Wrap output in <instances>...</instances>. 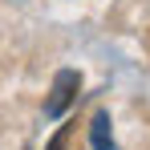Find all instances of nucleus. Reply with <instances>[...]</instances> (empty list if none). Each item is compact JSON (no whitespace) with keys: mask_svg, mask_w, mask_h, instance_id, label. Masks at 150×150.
<instances>
[{"mask_svg":"<svg viewBox=\"0 0 150 150\" xmlns=\"http://www.w3.org/2000/svg\"><path fill=\"white\" fill-rule=\"evenodd\" d=\"M65 142H69V126H61V130L53 134V142H49L45 150H65Z\"/></svg>","mask_w":150,"mask_h":150,"instance_id":"obj_3","label":"nucleus"},{"mask_svg":"<svg viewBox=\"0 0 150 150\" xmlns=\"http://www.w3.org/2000/svg\"><path fill=\"white\" fill-rule=\"evenodd\" d=\"M89 146L93 150H118L114 146V134H110V114L105 110H98L93 122H89Z\"/></svg>","mask_w":150,"mask_h":150,"instance_id":"obj_2","label":"nucleus"},{"mask_svg":"<svg viewBox=\"0 0 150 150\" xmlns=\"http://www.w3.org/2000/svg\"><path fill=\"white\" fill-rule=\"evenodd\" d=\"M77 89H81V73H77V69H61V73L53 77L49 101H45V118H61V114L73 105Z\"/></svg>","mask_w":150,"mask_h":150,"instance_id":"obj_1","label":"nucleus"}]
</instances>
